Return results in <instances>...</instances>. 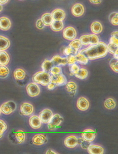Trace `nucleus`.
Wrapping results in <instances>:
<instances>
[{
  "label": "nucleus",
  "instance_id": "nucleus-1",
  "mask_svg": "<svg viewBox=\"0 0 118 154\" xmlns=\"http://www.w3.org/2000/svg\"><path fill=\"white\" fill-rule=\"evenodd\" d=\"M79 53L84 55L88 60H94L105 57L108 53V51L107 45L105 43L99 42L96 45H90L88 48L81 50Z\"/></svg>",
  "mask_w": 118,
  "mask_h": 154
},
{
  "label": "nucleus",
  "instance_id": "nucleus-2",
  "mask_svg": "<svg viewBox=\"0 0 118 154\" xmlns=\"http://www.w3.org/2000/svg\"><path fill=\"white\" fill-rule=\"evenodd\" d=\"M33 82L40 84L43 86H47L51 82L50 74L49 72L39 71L37 72L33 75L32 78Z\"/></svg>",
  "mask_w": 118,
  "mask_h": 154
},
{
  "label": "nucleus",
  "instance_id": "nucleus-3",
  "mask_svg": "<svg viewBox=\"0 0 118 154\" xmlns=\"http://www.w3.org/2000/svg\"><path fill=\"white\" fill-rule=\"evenodd\" d=\"M80 40L82 45L84 46L96 45L99 42V37L94 34L83 35L80 38Z\"/></svg>",
  "mask_w": 118,
  "mask_h": 154
},
{
  "label": "nucleus",
  "instance_id": "nucleus-4",
  "mask_svg": "<svg viewBox=\"0 0 118 154\" xmlns=\"http://www.w3.org/2000/svg\"><path fill=\"white\" fill-rule=\"evenodd\" d=\"M63 121V118L59 114L53 115L49 122L48 123V129L50 131H53L58 129Z\"/></svg>",
  "mask_w": 118,
  "mask_h": 154
},
{
  "label": "nucleus",
  "instance_id": "nucleus-5",
  "mask_svg": "<svg viewBox=\"0 0 118 154\" xmlns=\"http://www.w3.org/2000/svg\"><path fill=\"white\" fill-rule=\"evenodd\" d=\"M16 108V105L15 102L12 101L5 102L0 107L1 112L6 115H10L15 111Z\"/></svg>",
  "mask_w": 118,
  "mask_h": 154
},
{
  "label": "nucleus",
  "instance_id": "nucleus-6",
  "mask_svg": "<svg viewBox=\"0 0 118 154\" xmlns=\"http://www.w3.org/2000/svg\"><path fill=\"white\" fill-rule=\"evenodd\" d=\"M50 82L53 83L56 87L65 85L67 83V79L62 73L57 75H50Z\"/></svg>",
  "mask_w": 118,
  "mask_h": 154
},
{
  "label": "nucleus",
  "instance_id": "nucleus-7",
  "mask_svg": "<svg viewBox=\"0 0 118 154\" xmlns=\"http://www.w3.org/2000/svg\"><path fill=\"white\" fill-rule=\"evenodd\" d=\"M26 92L30 97H36L40 93V89L37 84L31 82L26 86Z\"/></svg>",
  "mask_w": 118,
  "mask_h": 154
},
{
  "label": "nucleus",
  "instance_id": "nucleus-8",
  "mask_svg": "<svg viewBox=\"0 0 118 154\" xmlns=\"http://www.w3.org/2000/svg\"><path fill=\"white\" fill-rule=\"evenodd\" d=\"M63 37L64 39L72 41L75 39L77 37V32L75 28L72 26H68L65 28L63 31Z\"/></svg>",
  "mask_w": 118,
  "mask_h": 154
},
{
  "label": "nucleus",
  "instance_id": "nucleus-9",
  "mask_svg": "<svg viewBox=\"0 0 118 154\" xmlns=\"http://www.w3.org/2000/svg\"><path fill=\"white\" fill-rule=\"evenodd\" d=\"M53 112L49 109H44L39 113V117L42 123L48 124L52 117Z\"/></svg>",
  "mask_w": 118,
  "mask_h": 154
},
{
  "label": "nucleus",
  "instance_id": "nucleus-10",
  "mask_svg": "<svg viewBox=\"0 0 118 154\" xmlns=\"http://www.w3.org/2000/svg\"><path fill=\"white\" fill-rule=\"evenodd\" d=\"M34 108L31 104L25 102L20 106V112L22 115L26 116H30L33 114Z\"/></svg>",
  "mask_w": 118,
  "mask_h": 154
},
{
  "label": "nucleus",
  "instance_id": "nucleus-11",
  "mask_svg": "<svg viewBox=\"0 0 118 154\" xmlns=\"http://www.w3.org/2000/svg\"><path fill=\"white\" fill-rule=\"evenodd\" d=\"M82 137L86 141L91 143L95 139L96 133L93 130L87 129L83 132L82 133Z\"/></svg>",
  "mask_w": 118,
  "mask_h": 154
},
{
  "label": "nucleus",
  "instance_id": "nucleus-12",
  "mask_svg": "<svg viewBox=\"0 0 118 154\" xmlns=\"http://www.w3.org/2000/svg\"><path fill=\"white\" fill-rule=\"evenodd\" d=\"M84 12L85 9L82 4H75L72 8V13L75 17H81L84 14Z\"/></svg>",
  "mask_w": 118,
  "mask_h": 154
},
{
  "label": "nucleus",
  "instance_id": "nucleus-13",
  "mask_svg": "<svg viewBox=\"0 0 118 154\" xmlns=\"http://www.w3.org/2000/svg\"><path fill=\"white\" fill-rule=\"evenodd\" d=\"M53 20L63 21L66 17V12L60 9H56L51 13Z\"/></svg>",
  "mask_w": 118,
  "mask_h": 154
},
{
  "label": "nucleus",
  "instance_id": "nucleus-14",
  "mask_svg": "<svg viewBox=\"0 0 118 154\" xmlns=\"http://www.w3.org/2000/svg\"><path fill=\"white\" fill-rule=\"evenodd\" d=\"M77 106L80 110L86 111L89 107V102L87 98L85 97H80L78 99Z\"/></svg>",
  "mask_w": 118,
  "mask_h": 154
},
{
  "label": "nucleus",
  "instance_id": "nucleus-15",
  "mask_svg": "<svg viewBox=\"0 0 118 154\" xmlns=\"http://www.w3.org/2000/svg\"><path fill=\"white\" fill-rule=\"evenodd\" d=\"M51 61L55 66H64L67 64V57H62L59 55L53 56Z\"/></svg>",
  "mask_w": 118,
  "mask_h": 154
},
{
  "label": "nucleus",
  "instance_id": "nucleus-16",
  "mask_svg": "<svg viewBox=\"0 0 118 154\" xmlns=\"http://www.w3.org/2000/svg\"><path fill=\"white\" fill-rule=\"evenodd\" d=\"M64 145L67 148H74L78 145V138L75 135H70L66 138Z\"/></svg>",
  "mask_w": 118,
  "mask_h": 154
},
{
  "label": "nucleus",
  "instance_id": "nucleus-17",
  "mask_svg": "<svg viewBox=\"0 0 118 154\" xmlns=\"http://www.w3.org/2000/svg\"><path fill=\"white\" fill-rule=\"evenodd\" d=\"M32 141L34 144L36 146H41L47 142V138L45 135L38 134L35 135L33 137Z\"/></svg>",
  "mask_w": 118,
  "mask_h": 154
},
{
  "label": "nucleus",
  "instance_id": "nucleus-18",
  "mask_svg": "<svg viewBox=\"0 0 118 154\" xmlns=\"http://www.w3.org/2000/svg\"><path fill=\"white\" fill-rule=\"evenodd\" d=\"M30 126L34 129H38L42 126V122L39 116L34 115L31 116L29 120Z\"/></svg>",
  "mask_w": 118,
  "mask_h": 154
},
{
  "label": "nucleus",
  "instance_id": "nucleus-19",
  "mask_svg": "<svg viewBox=\"0 0 118 154\" xmlns=\"http://www.w3.org/2000/svg\"><path fill=\"white\" fill-rule=\"evenodd\" d=\"M11 26L10 19L7 17H0V29L2 31H8Z\"/></svg>",
  "mask_w": 118,
  "mask_h": 154
},
{
  "label": "nucleus",
  "instance_id": "nucleus-20",
  "mask_svg": "<svg viewBox=\"0 0 118 154\" xmlns=\"http://www.w3.org/2000/svg\"><path fill=\"white\" fill-rule=\"evenodd\" d=\"M90 154H102L104 153V149L101 146L96 144H90L87 149Z\"/></svg>",
  "mask_w": 118,
  "mask_h": 154
},
{
  "label": "nucleus",
  "instance_id": "nucleus-21",
  "mask_svg": "<svg viewBox=\"0 0 118 154\" xmlns=\"http://www.w3.org/2000/svg\"><path fill=\"white\" fill-rule=\"evenodd\" d=\"M91 31L94 34H99L102 33L103 30V26L99 21H95L91 25Z\"/></svg>",
  "mask_w": 118,
  "mask_h": 154
},
{
  "label": "nucleus",
  "instance_id": "nucleus-22",
  "mask_svg": "<svg viewBox=\"0 0 118 154\" xmlns=\"http://www.w3.org/2000/svg\"><path fill=\"white\" fill-rule=\"evenodd\" d=\"M10 40L8 38L0 35V51L6 50L10 47Z\"/></svg>",
  "mask_w": 118,
  "mask_h": 154
},
{
  "label": "nucleus",
  "instance_id": "nucleus-23",
  "mask_svg": "<svg viewBox=\"0 0 118 154\" xmlns=\"http://www.w3.org/2000/svg\"><path fill=\"white\" fill-rule=\"evenodd\" d=\"M10 61L8 54L4 51H0V66H6Z\"/></svg>",
  "mask_w": 118,
  "mask_h": 154
},
{
  "label": "nucleus",
  "instance_id": "nucleus-24",
  "mask_svg": "<svg viewBox=\"0 0 118 154\" xmlns=\"http://www.w3.org/2000/svg\"><path fill=\"white\" fill-rule=\"evenodd\" d=\"M66 90L67 92L70 93L71 96H74L77 92V85L75 82H69L66 84Z\"/></svg>",
  "mask_w": 118,
  "mask_h": 154
},
{
  "label": "nucleus",
  "instance_id": "nucleus-25",
  "mask_svg": "<svg viewBox=\"0 0 118 154\" xmlns=\"http://www.w3.org/2000/svg\"><path fill=\"white\" fill-rule=\"evenodd\" d=\"M107 49L108 52L113 54L115 59H118V45L110 43L108 45H107Z\"/></svg>",
  "mask_w": 118,
  "mask_h": 154
},
{
  "label": "nucleus",
  "instance_id": "nucleus-26",
  "mask_svg": "<svg viewBox=\"0 0 118 154\" xmlns=\"http://www.w3.org/2000/svg\"><path fill=\"white\" fill-rule=\"evenodd\" d=\"M14 135L17 143L21 144L25 142V133L23 130H19L17 131Z\"/></svg>",
  "mask_w": 118,
  "mask_h": 154
},
{
  "label": "nucleus",
  "instance_id": "nucleus-27",
  "mask_svg": "<svg viewBox=\"0 0 118 154\" xmlns=\"http://www.w3.org/2000/svg\"><path fill=\"white\" fill-rule=\"evenodd\" d=\"M51 30L54 32L60 31L63 28V23L62 21L53 20L50 25Z\"/></svg>",
  "mask_w": 118,
  "mask_h": 154
},
{
  "label": "nucleus",
  "instance_id": "nucleus-28",
  "mask_svg": "<svg viewBox=\"0 0 118 154\" xmlns=\"http://www.w3.org/2000/svg\"><path fill=\"white\" fill-rule=\"evenodd\" d=\"M41 19L44 23L45 26H50L53 21L52 15L49 13H44L41 17Z\"/></svg>",
  "mask_w": 118,
  "mask_h": 154
},
{
  "label": "nucleus",
  "instance_id": "nucleus-29",
  "mask_svg": "<svg viewBox=\"0 0 118 154\" xmlns=\"http://www.w3.org/2000/svg\"><path fill=\"white\" fill-rule=\"evenodd\" d=\"M26 76V73L23 69L18 68L14 72V77L15 79L18 80H23Z\"/></svg>",
  "mask_w": 118,
  "mask_h": 154
},
{
  "label": "nucleus",
  "instance_id": "nucleus-30",
  "mask_svg": "<svg viewBox=\"0 0 118 154\" xmlns=\"http://www.w3.org/2000/svg\"><path fill=\"white\" fill-rule=\"evenodd\" d=\"M54 65H53L52 61L48 59L45 60L41 66L42 69L43 70V71L46 72H49L51 68Z\"/></svg>",
  "mask_w": 118,
  "mask_h": 154
},
{
  "label": "nucleus",
  "instance_id": "nucleus-31",
  "mask_svg": "<svg viewBox=\"0 0 118 154\" xmlns=\"http://www.w3.org/2000/svg\"><path fill=\"white\" fill-rule=\"evenodd\" d=\"M104 105L108 109H113L116 106V103L114 99L109 98L105 100L104 103Z\"/></svg>",
  "mask_w": 118,
  "mask_h": 154
},
{
  "label": "nucleus",
  "instance_id": "nucleus-32",
  "mask_svg": "<svg viewBox=\"0 0 118 154\" xmlns=\"http://www.w3.org/2000/svg\"><path fill=\"white\" fill-rule=\"evenodd\" d=\"M88 75V72L85 68H81L79 71L75 75V77L80 79H86Z\"/></svg>",
  "mask_w": 118,
  "mask_h": 154
},
{
  "label": "nucleus",
  "instance_id": "nucleus-33",
  "mask_svg": "<svg viewBox=\"0 0 118 154\" xmlns=\"http://www.w3.org/2000/svg\"><path fill=\"white\" fill-rule=\"evenodd\" d=\"M82 46V43L81 42L80 39H75L72 40V41L69 43V46L72 48V49H75V51H78Z\"/></svg>",
  "mask_w": 118,
  "mask_h": 154
},
{
  "label": "nucleus",
  "instance_id": "nucleus-34",
  "mask_svg": "<svg viewBox=\"0 0 118 154\" xmlns=\"http://www.w3.org/2000/svg\"><path fill=\"white\" fill-rule=\"evenodd\" d=\"M75 56L76 59H77V62L80 64L86 65L88 62V59H87V57L81 53H77V54H75Z\"/></svg>",
  "mask_w": 118,
  "mask_h": 154
},
{
  "label": "nucleus",
  "instance_id": "nucleus-35",
  "mask_svg": "<svg viewBox=\"0 0 118 154\" xmlns=\"http://www.w3.org/2000/svg\"><path fill=\"white\" fill-rule=\"evenodd\" d=\"M9 74L8 68L5 66H0V78L5 79Z\"/></svg>",
  "mask_w": 118,
  "mask_h": 154
},
{
  "label": "nucleus",
  "instance_id": "nucleus-36",
  "mask_svg": "<svg viewBox=\"0 0 118 154\" xmlns=\"http://www.w3.org/2000/svg\"><path fill=\"white\" fill-rule=\"evenodd\" d=\"M109 20L110 23L114 26H118V14L117 12H113L109 16Z\"/></svg>",
  "mask_w": 118,
  "mask_h": 154
},
{
  "label": "nucleus",
  "instance_id": "nucleus-37",
  "mask_svg": "<svg viewBox=\"0 0 118 154\" xmlns=\"http://www.w3.org/2000/svg\"><path fill=\"white\" fill-rule=\"evenodd\" d=\"M78 144H80L83 149H87L91 143L90 142L86 141L82 137L78 138Z\"/></svg>",
  "mask_w": 118,
  "mask_h": 154
},
{
  "label": "nucleus",
  "instance_id": "nucleus-38",
  "mask_svg": "<svg viewBox=\"0 0 118 154\" xmlns=\"http://www.w3.org/2000/svg\"><path fill=\"white\" fill-rule=\"evenodd\" d=\"M110 67L111 69L114 71V72L118 73V60L116 59L115 58L112 59L110 62Z\"/></svg>",
  "mask_w": 118,
  "mask_h": 154
},
{
  "label": "nucleus",
  "instance_id": "nucleus-39",
  "mask_svg": "<svg viewBox=\"0 0 118 154\" xmlns=\"http://www.w3.org/2000/svg\"><path fill=\"white\" fill-rule=\"evenodd\" d=\"M79 69H80V68H79V66H78L75 63L71 65L69 67L70 75L71 76L75 75L79 71Z\"/></svg>",
  "mask_w": 118,
  "mask_h": 154
},
{
  "label": "nucleus",
  "instance_id": "nucleus-40",
  "mask_svg": "<svg viewBox=\"0 0 118 154\" xmlns=\"http://www.w3.org/2000/svg\"><path fill=\"white\" fill-rule=\"evenodd\" d=\"M77 53L78 51L72 49V48H71L69 46L66 48L63 51V54L66 56H69V55H72V54L75 55L77 54Z\"/></svg>",
  "mask_w": 118,
  "mask_h": 154
},
{
  "label": "nucleus",
  "instance_id": "nucleus-41",
  "mask_svg": "<svg viewBox=\"0 0 118 154\" xmlns=\"http://www.w3.org/2000/svg\"><path fill=\"white\" fill-rule=\"evenodd\" d=\"M7 129V126L5 122L0 120V138H2L3 133Z\"/></svg>",
  "mask_w": 118,
  "mask_h": 154
},
{
  "label": "nucleus",
  "instance_id": "nucleus-42",
  "mask_svg": "<svg viewBox=\"0 0 118 154\" xmlns=\"http://www.w3.org/2000/svg\"><path fill=\"white\" fill-rule=\"evenodd\" d=\"M50 72L51 75H57V74H61L62 73V70L59 66H54L51 70L50 71Z\"/></svg>",
  "mask_w": 118,
  "mask_h": 154
},
{
  "label": "nucleus",
  "instance_id": "nucleus-43",
  "mask_svg": "<svg viewBox=\"0 0 118 154\" xmlns=\"http://www.w3.org/2000/svg\"><path fill=\"white\" fill-rule=\"evenodd\" d=\"M67 64L69 65H71L72 64H75V62H77V59L75 57V55H71L67 57Z\"/></svg>",
  "mask_w": 118,
  "mask_h": 154
},
{
  "label": "nucleus",
  "instance_id": "nucleus-44",
  "mask_svg": "<svg viewBox=\"0 0 118 154\" xmlns=\"http://www.w3.org/2000/svg\"><path fill=\"white\" fill-rule=\"evenodd\" d=\"M36 25L37 28H38V29H39V30H42L45 26L44 23L41 19H39V20H37Z\"/></svg>",
  "mask_w": 118,
  "mask_h": 154
},
{
  "label": "nucleus",
  "instance_id": "nucleus-45",
  "mask_svg": "<svg viewBox=\"0 0 118 154\" xmlns=\"http://www.w3.org/2000/svg\"><path fill=\"white\" fill-rule=\"evenodd\" d=\"M110 43H113V44H114V45H118V38L112 36L111 39H110Z\"/></svg>",
  "mask_w": 118,
  "mask_h": 154
},
{
  "label": "nucleus",
  "instance_id": "nucleus-46",
  "mask_svg": "<svg viewBox=\"0 0 118 154\" xmlns=\"http://www.w3.org/2000/svg\"><path fill=\"white\" fill-rule=\"evenodd\" d=\"M48 89H49V90H54L55 88H56V85H55L52 82H50L49 84L47 85Z\"/></svg>",
  "mask_w": 118,
  "mask_h": 154
},
{
  "label": "nucleus",
  "instance_id": "nucleus-47",
  "mask_svg": "<svg viewBox=\"0 0 118 154\" xmlns=\"http://www.w3.org/2000/svg\"><path fill=\"white\" fill-rule=\"evenodd\" d=\"M91 3L93 4H95V5H99L102 3V0H89Z\"/></svg>",
  "mask_w": 118,
  "mask_h": 154
},
{
  "label": "nucleus",
  "instance_id": "nucleus-48",
  "mask_svg": "<svg viewBox=\"0 0 118 154\" xmlns=\"http://www.w3.org/2000/svg\"><path fill=\"white\" fill-rule=\"evenodd\" d=\"M46 154H58V152H56L55 151H53L52 149H49L46 152Z\"/></svg>",
  "mask_w": 118,
  "mask_h": 154
},
{
  "label": "nucleus",
  "instance_id": "nucleus-49",
  "mask_svg": "<svg viewBox=\"0 0 118 154\" xmlns=\"http://www.w3.org/2000/svg\"><path fill=\"white\" fill-rule=\"evenodd\" d=\"M9 0H0V5H5L8 2Z\"/></svg>",
  "mask_w": 118,
  "mask_h": 154
},
{
  "label": "nucleus",
  "instance_id": "nucleus-50",
  "mask_svg": "<svg viewBox=\"0 0 118 154\" xmlns=\"http://www.w3.org/2000/svg\"><path fill=\"white\" fill-rule=\"evenodd\" d=\"M118 31L114 32H113L111 34V36H113V37H116V38H118Z\"/></svg>",
  "mask_w": 118,
  "mask_h": 154
},
{
  "label": "nucleus",
  "instance_id": "nucleus-51",
  "mask_svg": "<svg viewBox=\"0 0 118 154\" xmlns=\"http://www.w3.org/2000/svg\"><path fill=\"white\" fill-rule=\"evenodd\" d=\"M2 10H3V6L2 5H0V12L2 11Z\"/></svg>",
  "mask_w": 118,
  "mask_h": 154
},
{
  "label": "nucleus",
  "instance_id": "nucleus-52",
  "mask_svg": "<svg viewBox=\"0 0 118 154\" xmlns=\"http://www.w3.org/2000/svg\"><path fill=\"white\" fill-rule=\"evenodd\" d=\"M1 109H0V115H1Z\"/></svg>",
  "mask_w": 118,
  "mask_h": 154
},
{
  "label": "nucleus",
  "instance_id": "nucleus-53",
  "mask_svg": "<svg viewBox=\"0 0 118 154\" xmlns=\"http://www.w3.org/2000/svg\"><path fill=\"white\" fill-rule=\"evenodd\" d=\"M19 1H23V0H19Z\"/></svg>",
  "mask_w": 118,
  "mask_h": 154
}]
</instances>
